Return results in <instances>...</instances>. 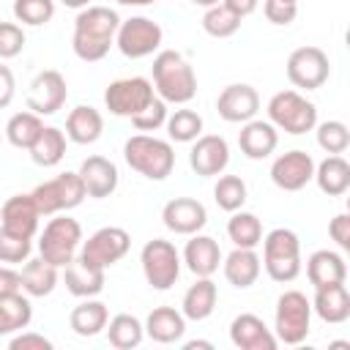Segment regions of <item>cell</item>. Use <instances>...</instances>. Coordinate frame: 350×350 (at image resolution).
<instances>
[{"instance_id": "obj_19", "label": "cell", "mask_w": 350, "mask_h": 350, "mask_svg": "<svg viewBox=\"0 0 350 350\" xmlns=\"http://www.w3.org/2000/svg\"><path fill=\"white\" fill-rule=\"evenodd\" d=\"M38 219H41V213L30 194H14L0 208V227H5L14 235L30 238V241L38 232Z\"/></svg>"}, {"instance_id": "obj_56", "label": "cell", "mask_w": 350, "mask_h": 350, "mask_svg": "<svg viewBox=\"0 0 350 350\" xmlns=\"http://www.w3.org/2000/svg\"><path fill=\"white\" fill-rule=\"evenodd\" d=\"M194 5H200V8H211V5H216V3H221V0H191Z\"/></svg>"}, {"instance_id": "obj_41", "label": "cell", "mask_w": 350, "mask_h": 350, "mask_svg": "<svg viewBox=\"0 0 350 350\" xmlns=\"http://www.w3.org/2000/svg\"><path fill=\"white\" fill-rule=\"evenodd\" d=\"M238 27H241V19L224 3H216V5L205 8V14H202V30L213 38H227V36L238 33Z\"/></svg>"}, {"instance_id": "obj_15", "label": "cell", "mask_w": 350, "mask_h": 350, "mask_svg": "<svg viewBox=\"0 0 350 350\" xmlns=\"http://www.w3.org/2000/svg\"><path fill=\"white\" fill-rule=\"evenodd\" d=\"M230 164V145L219 134H200L189 150V167L200 178H219Z\"/></svg>"}, {"instance_id": "obj_48", "label": "cell", "mask_w": 350, "mask_h": 350, "mask_svg": "<svg viewBox=\"0 0 350 350\" xmlns=\"http://www.w3.org/2000/svg\"><path fill=\"white\" fill-rule=\"evenodd\" d=\"M11 350H52V342L44 336V334H36V331H16L8 342Z\"/></svg>"}, {"instance_id": "obj_24", "label": "cell", "mask_w": 350, "mask_h": 350, "mask_svg": "<svg viewBox=\"0 0 350 350\" xmlns=\"http://www.w3.org/2000/svg\"><path fill=\"white\" fill-rule=\"evenodd\" d=\"M312 312H314L323 323H331V325L345 323V320L350 317V293H347L345 282L314 287Z\"/></svg>"}, {"instance_id": "obj_8", "label": "cell", "mask_w": 350, "mask_h": 350, "mask_svg": "<svg viewBox=\"0 0 350 350\" xmlns=\"http://www.w3.org/2000/svg\"><path fill=\"white\" fill-rule=\"evenodd\" d=\"M30 197L41 216H55V213H66V211L82 205V200L88 194H85L79 172H60L44 183H38L30 191Z\"/></svg>"}, {"instance_id": "obj_51", "label": "cell", "mask_w": 350, "mask_h": 350, "mask_svg": "<svg viewBox=\"0 0 350 350\" xmlns=\"http://www.w3.org/2000/svg\"><path fill=\"white\" fill-rule=\"evenodd\" d=\"M16 293H22L19 271H14V268H8V265H0V298L16 295Z\"/></svg>"}, {"instance_id": "obj_6", "label": "cell", "mask_w": 350, "mask_h": 350, "mask_svg": "<svg viewBox=\"0 0 350 350\" xmlns=\"http://www.w3.org/2000/svg\"><path fill=\"white\" fill-rule=\"evenodd\" d=\"M268 120L273 123V129L293 134V137H301L306 131H314L317 107L306 96H301L298 90H279L268 101Z\"/></svg>"}, {"instance_id": "obj_5", "label": "cell", "mask_w": 350, "mask_h": 350, "mask_svg": "<svg viewBox=\"0 0 350 350\" xmlns=\"http://www.w3.org/2000/svg\"><path fill=\"white\" fill-rule=\"evenodd\" d=\"M79 246H82V227L77 219L66 213H55L38 235V257L52 262L55 268L68 265L79 254Z\"/></svg>"}, {"instance_id": "obj_34", "label": "cell", "mask_w": 350, "mask_h": 350, "mask_svg": "<svg viewBox=\"0 0 350 350\" xmlns=\"http://www.w3.org/2000/svg\"><path fill=\"white\" fill-rule=\"evenodd\" d=\"M107 339L115 350H131V347H139L142 339H145V325L139 323V317L129 314V312H120L115 317L107 320Z\"/></svg>"}, {"instance_id": "obj_25", "label": "cell", "mask_w": 350, "mask_h": 350, "mask_svg": "<svg viewBox=\"0 0 350 350\" xmlns=\"http://www.w3.org/2000/svg\"><path fill=\"white\" fill-rule=\"evenodd\" d=\"M221 271H224V279L238 287V290H246L257 282L260 271H262V262H260V254L254 249H241L235 246L227 257H221Z\"/></svg>"}, {"instance_id": "obj_16", "label": "cell", "mask_w": 350, "mask_h": 350, "mask_svg": "<svg viewBox=\"0 0 350 350\" xmlns=\"http://www.w3.org/2000/svg\"><path fill=\"white\" fill-rule=\"evenodd\" d=\"M314 178V159L306 150H287L273 159L271 164V180L282 191H301Z\"/></svg>"}, {"instance_id": "obj_13", "label": "cell", "mask_w": 350, "mask_h": 350, "mask_svg": "<svg viewBox=\"0 0 350 350\" xmlns=\"http://www.w3.org/2000/svg\"><path fill=\"white\" fill-rule=\"evenodd\" d=\"M284 71H287V79L293 82V88L317 90L325 85V79L331 74V63L320 46H298L290 52Z\"/></svg>"}, {"instance_id": "obj_36", "label": "cell", "mask_w": 350, "mask_h": 350, "mask_svg": "<svg viewBox=\"0 0 350 350\" xmlns=\"http://www.w3.org/2000/svg\"><path fill=\"white\" fill-rule=\"evenodd\" d=\"M30 320H33V306L27 295L16 293L8 298H0V336H11L27 328Z\"/></svg>"}, {"instance_id": "obj_52", "label": "cell", "mask_w": 350, "mask_h": 350, "mask_svg": "<svg viewBox=\"0 0 350 350\" xmlns=\"http://www.w3.org/2000/svg\"><path fill=\"white\" fill-rule=\"evenodd\" d=\"M238 19H243V16H249V14H254L257 11V5H260V0H221Z\"/></svg>"}, {"instance_id": "obj_58", "label": "cell", "mask_w": 350, "mask_h": 350, "mask_svg": "<svg viewBox=\"0 0 350 350\" xmlns=\"http://www.w3.org/2000/svg\"><path fill=\"white\" fill-rule=\"evenodd\" d=\"M295 3H298V0H295Z\"/></svg>"}, {"instance_id": "obj_4", "label": "cell", "mask_w": 350, "mask_h": 350, "mask_svg": "<svg viewBox=\"0 0 350 350\" xmlns=\"http://www.w3.org/2000/svg\"><path fill=\"white\" fill-rule=\"evenodd\" d=\"M260 243H262V260L260 262L273 282L287 284L301 273V241L293 230L276 227Z\"/></svg>"}, {"instance_id": "obj_53", "label": "cell", "mask_w": 350, "mask_h": 350, "mask_svg": "<svg viewBox=\"0 0 350 350\" xmlns=\"http://www.w3.org/2000/svg\"><path fill=\"white\" fill-rule=\"evenodd\" d=\"M183 347H186V350H194V347H205V350H211L213 345H211V342H202V339H191V342H186Z\"/></svg>"}, {"instance_id": "obj_10", "label": "cell", "mask_w": 350, "mask_h": 350, "mask_svg": "<svg viewBox=\"0 0 350 350\" xmlns=\"http://www.w3.org/2000/svg\"><path fill=\"white\" fill-rule=\"evenodd\" d=\"M161 38H164V30L159 22H153L148 16H129V19H120V25H118L115 46L120 49L123 57L139 60V57L159 52Z\"/></svg>"}, {"instance_id": "obj_22", "label": "cell", "mask_w": 350, "mask_h": 350, "mask_svg": "<svg viewBox=\"0 0 350 350\" xmlns=\"http://www.w3.org/2000/svg\"><path fill=\"white\" fill-rule=\"evenodd\" d=\"M279 145V131L273 129L271 120H246L243 129L238 131V148L246 159L260 161L268 159Z\"/></svg>"}, {"instance_id": "obj_46", "label": "cell", "mask_w": 350, "mask_h": 350, "mask_svg": "<svg viewBox=\"0 0 350 350\" xmlns=\"http://www.w3.org/2000/svg\"><path fill=\"white\" fill-rule=\"evenodd\" d=\"M25 30L16 22H0V60H11L25 49Z\"/></svg>"}, {"instance_id": "obj_17", "label": "cell", "mask_w": 350, "mask_h": 350, "mask_svg": "<svg viewBox=\"0 0 350 350\" xmlns=\"http://www.w3.org/2000/svg\"><path fill=\"white\" fill-rule=\"evenodd\" d=\"M161 221L175 235H194L208 224V211L194 197H175L161 208Z\"/></svg>"}, {"instance_id": "obj_45", "label": "cell", "mask_w": 350, "mask_h": 350, "mask_svg": "<svg viewBox=\"0 0 350 350\" xmlns=\"http://www.w3.org/2000/svg\"><path fill=\"white\" fill-rule=\"evenodd\" d=\"M131 123H134L137 131H156V129H161L167 123V101H161L156 96L139 115L131 118Z\"/></svg>"}, {"instance_id": "obj_43", "label": "cell", "mask_w": 350, "mask_h": 350, "mask_svg": "<svg viewBox=\"0 0 350 350\" xmlns=\"http://www.w3.org/2000/svg\"><path fill=\"white\" fill-rule=\"evenodd\" d=\"M14 16L22 25L41 27L55 16V0H14Z\"/></svg>"}, {"instance_id": "obj_32", "label": "cell", "mask_w": 350, "mask_h": 350, "mask_svg": "<svg viewBox=\"0 0 350 350\" xmlns=\"http://www.w3.org/2000/svg\"><path fill=\"white\" fill-rule=\"evenodd\" d=\"M19 279H22V293L25 295L44 298L57 287V268L52 262H46L44 257H36V260L27 257L22 271H19Z\"/></svg>"}, {"instance_id": "obj_33", "label": "cell", "mask_w": 350, "mask_h": 350, "mask_svg": "<svg viewBox=\"0 0 350 350\" xmlns=\"http://www.w3.org/2000/svg\"><path fill=\"white\" fill-rule=\"evenodd\" d=\"M314 180L323 194L342 197L350 189V164L342 159V153L325 156L320 164H314Z\"/></svg>"}, {"instance_id": "obj_1", "label": "cell", "mask_w": 350, "mask_h": 350, "mask_svg": "<svg viewBox=\"0 0 350 350\" xmlns=\"http://www.w3.org/2000/svg\"><path fill=\"white\" fill-rule=\"evenodd\" d=\"M120 16L109 5H85L79 8L74 19V36H71V49L79 60L96 63L107 57L109 46L115 44Z\"/></svg>"}, {"instance_id": "obj_28", "label": "cell", "mask_w": 350, "mask_h": 350, "mask_svg": "<svg viewBox=\"0 0 350 350\" xmlns=\"http://www.w3.org/2000/svg\"><path fill=\"white\" fill-rule=\"evenodd\" d=\"M142 325H145V336H150L159 345L180 342L186 334V317L172 306H156Z\"/></svg>"}, {"instance_id": "obj_39", "label": "cell", "mask_w": 350, "mask_h": 350, "mask_svg": "<svg viewBox=\"0 0 350 350\" xmlns=\"http://www.w3.org/2000/svg\"><path fill=\"white\" fill-rule=\"evenodd\" d=\"M167 137L172 142H194L202 134V118L194 109H175L172 115H167Z\"/></svg>"}, {"instance_id": "obj_14", "label": "cell", "mask_w": 350, "mask_h": 350, "mask_svg": "<svg viewBox=\"0 0 350 350\" xmlns=\"http://www.w3.org/2000/svg\"><path fill=\"white\" fill-rule=\"evenodd\" d=\"M68 98V88H66V77L55 68H44L41 74H36V79L30 82L27 90V109L36 115H55L57 109H63Z\"/></svg>"}, {"instance_id": "obj_50", "label": "cell", "mask_w": 350, "mask_h": 350, "mask_svg": "<svg viewBox=\"0 0 350 350\" xmlns=\"http://www.w3.org/2000/svg\"><path fill=\"white\" fill-rule=\"evenodd\" d=\"M16 96V79H14V71L0 63V109H5Z\"/></svg>"}, {"instance_id": "obj_7", "label": "cell", "mask_w": 350, "mask_h": 350, "mask_svg": "<svg viewBox=\"0 0 350 350\" xmlns=\"http://www.w3.org/2000/svg\"><path fill=\"white\" fill-rule=\"evenodd\" d=\"M312 325V301L301 290H284L276 301L273 336L284 345H301L309 336Z\"/></svg>"}, {"instance_id": "obj_20", "label": "cell", "mask_w": 350, "mask_h": 350, "mask_svg": "<svg viewBox=\"0 0 350 350\" xmlns=\"http://www.w3.org/2000/svg\"><path fill=\"white\" fill-rule=\"evenodd\" d=\"M230 342L241 350H276V336L273 331L262 323V317L243 312L230 323Z\"/></svg>"}, {"instance_id": "obj_12", "label": "cell", "mask_w": 350, "mask_h": 350, "mask_svg": "<svg viewBox=\"0 0 350 350\" xmlns=\"http://www.w3.org/2000/svg\"><path fill=\"white\" fill-rule=\"evenodd\" d=\"M129 246H131V235L123 227H101L88 241H82L77 257L85 260L93 268H104L107 271L109 265H115L118 260L126 257Z\"/></svg>"}, {"instance_id": "obj_31", "label": "cell", "mask_w": 350, "mask_h": 350, "mask_svg": "<svg viewBox=\"0 0 350 350\" xmlns=\"http://www.w3.org/2000/svg\"><path fill=\"white\" fill-rule=\"evenodd\" d=\"M107 320H109V309L104 301L96 298H82L68 314V325L77 336H98L107 328Z\"/></svg>"}, {"instance_id": "obj_26", "label": "cell", "mask_w": 350, "mask_h": 350, "mask_svg": "<svg viewBox=\"0 0 350 350\" xmlns=\"http://www.w3.org/2000/svg\"><path fill=\"white\" fill-rule=\"evenodd\" d=\"M104 268H93L85 260L74 257L68 265H63V282L66 290L77 298H96L104 290Z\"/></svg>"}, {"instance_id": "obj_55", "label": "cell", "mask_w": 350, "mask_h": 350, "mask_svg": "<svg viewBox=\"0 0 350 350\" xmlns=\"http://www.w3.org/2000/svg\"><path fill=\"white\" fill-rule=\"evenodd\" d=\"M115 3H120V5H150L156 0H115Z\"/></svg>"}, {"instance_id": "obj_37", "label": "cell", "mask_w": 350, "mask_h": 350, "mask_svg": "<svg viewBox=\"0 0 350 350\" xmlns=\"http://www.w3.org/2000/svg\"><path fill=\"white\" fill-rule=\"evenodd\" d=\"M66 134L55 126H44V131L38 134V139L30 145V159L38 167H55L60 164V159L66 156Z\"/></svg>"}, {"instance_id": "obj_27", "label": "cell", "mask_w": 350, "mask_h": 350, "mask_svg": "<svg viewBox=\"0 0 350 350\" xmlns=\"http://www.w3.org/2000/svg\"><path fill=\"white\" fill-rule=\"evenodd\" d=\"M216 301H219V287L211 276H197V282L183 293V301H180V312L186 320H208L216 309Z\"/></svg>"}, {"instance_id": "obj_57", "label": "cell", "mask_w": 350, "mask_h": 350, "mask_svg": "<svg viewBox=\"0 0 350 350\" xmlns=\"http://www.w3.org/2000/svg\"><path fill=\"white\" fill-rule=\"evenodd\" d=\"M0 139H3V134H0Z\"/></svg>"}, {"instance_id": "obj_11", "label": "cell", "mask_w": 350, "mask_h": 350, "mask_svg": "<svg viewBox=\"0 0 350 350\" xmlns=\"http://www.w3.org/2000/svg\"><path fill=\"white\" fill-rule=\"evenodd\" d=\"M153 98H156L153 82L145 77H123V79L109 82L104 90V107L118 118L139 115Z\"/></svg>"}, {"instance_id": "obj_18", "label": "cell", "mask_w": 350, "mask_h": 350, "mask_svg": "<svg viewBox=\"0 0 350 350\" xmlns=\"http://www.w3.org/2000/svg\"><path fill=\"white\" fill-rule=\"evenodd\" d=\"M216 109H219V118L227 123H246L260 112V96L252 85L235 82L219 93Z\"/></svg>"}, {"instance_id": "obj_23", "label": "cell", "mask_w": 350, "mask_h": 350, "mask_svg": "<svg viewBox=\"0 0 350 350\" xmlns=\"http://www.w3.org/2000/svg\"><path fill=\"white\" fill-rule=\"evenodd\" d=\"M180 262H186V268L194 276H213L221 265V249L211 235H200L194 232L191 241H186Z\"/></svg>"}, {"instance_id": "obj_3", "label": "cell", "mask_w": 350, "mask_h": 350, "mask_svg": "<svg viewBox=\"0 0 350 350\" xmlns=\"http://www.w3.org/2000/svg\"><path fill=\"white\" fill-rule=\"evenodd\" d=\"M126 164L148 180H164L175 167V150L170 139H159L150 134H134L123 142Z\"/></svg>"}, {"instance_id": "obj_54", "label": "cell", "mask_w": 350, "mask_h": 350, "mask_svg": "<svg viewBox=\"0 0 350 350\" xmlns=\"http://www.w3.org/2000/svg\"><path fill=\"white\" fill-rule=\"evenodd\" d=\"M60 3H63L66 8H77V11L85 8V5H90V0H60Z\"/></svg>"}, {"instance_id": "obj_40", "label": "cell", "mask_w": 350, "mask_h": 350, "mask_svg": "<svg viewBox=\"0 0 350 350\" xmlns=\"http://www.w3.org/2000/svg\"><path fill=\"white\" fill-rule=\"evenodd\" d=\"M213 200L227 213L241 211L243 202H246V183H243V178H238V175H219V180L213 186Z\"/></svg>"}, {"instance_id": "obj_38", "label": "cell", "mask_w": 350, "mask_h": 350, "mask_svg": "<svg viewBox=\"0 0 350 350\" xmlns=\"http://www.w3.org/2000/svg\"><path fill=\"white\" fill-rule=\"evenodd\" d=\"M227 235L241 249H257L262 241V224L249 211H232V216L227 221Z\"/></svg>"}, {"instance_id": "obj_2", "label": "cell", "mask_w": 350, "mask_h": 350, "mask_svg": "<svg viewBox=\"0 0 350 350\" xmlns=\"http://www.w3.org/2000/svg\"><path fill=\"white\" fill-rule=\"evenodd\" d=\"M150 74L156 96L167 104H189L197 96V74L178 49H159Z\"/></svg>"}, {"instance_id": "obj_49", "label": "cell", "mask_w": 350, "mask_h": 350, "mask_svg": "<svg viewBox=\"0 0 350 350\" xmlns=\"http://www.w3.org/2000/svg\"><path fill=\"white\" fill-rule=\"evenodd\" d=\"M328 235L342 252H347L350 249V216L347 213H336L331 219V224H328Z\"/></svg>"}, {"instance_id": "obj_21", "label": "cell", "mask_w": 350, "mask_h": 350, "mask_svg": "<svg viewBox=\"0 0 350 350\" xmlns=\"http://www.w3.org/2000/svg\"><path fill=\"white\" fill-rule=\"evenodd\" d=\"M79 178H82V186H85V194L93 197V200H104L109 197L115 189H118V167L104 159V156H88L82 164H79Z\"/></svg>"}, {"instance_id": "obj_42", "label": "cell", "mask_w": 350, "mask_h": 350, "mask_svg": "<svg viewBox=\"0 0 350 350\" xmlns=\"http://www.w3.org/2000/svg\"><path fill=\"white\" fill-rule=\"evenodd\" d=\"M314 129H317V145L328 156H336V153H345L347 150V145H350V129L342 120H323Z\"/></svg>"}, {"instance_id": "obj_29", "label": "cell", "mask_w": 350, "mask_h": 350, "mask_svg": "<svg viewBox=\"0 0 350 350\" xmlns=\"http://www.w3.org/2000/svg\"><path fill=\"white\" fill-rule=\"evenodd\" d=\"M306 276H309L312 287L336 284V282H345L347 279V262L334 249H317L306 260Z\"/></svg>"}, {"instance_id": "obj_35", "label": "cell", "mask_w": 350, "mask_h": 350, "mask_svg": "<svg viewBox=\"0 0 350 350\" xmlns=\"http://www.w3.org/2000/svg\"><path fill=\"white\" fill-rule=\"evenodd\" d=\"M41 131H44V120H41V115H36L30 109L11 115L5 123V139L19 150H30V145L38 139Z\"/></svg>"}, {"instance_id": "obj_30", "label": "cell", "mask_w": 350, "mask_h": 350, "mask_svg": "<svg viewBox=\"0 0 350 350\" xmlns=\"http://www.w3.org/2000/svg\"><path fill=\"white\" fill-rule=\"evenodd\" d=\"M104 131V118L96 107L79 104L66 118V137L77 145H93Z\"/></svg>"}, {"instance_id": "obj_47", "label": "cell", "mask_w": 350, "mask_h": 350, "mask_svg": "<svg viewBox=\"0 0 350 350\" xmlns=\"http://www.w3.org/2000/svg\"><path fill=\"white\" fill-rule=\"evenodd\" d=\"M262 14L271 25H279V27H287L295 22L298 16V3L295 0H265L262 3Z\"/></svg>"}, {"instance_id": "obj_9", "label": "cell", "mask_w": 350, "mask_h": 350, "mask_svg": "<svg viewBox=\"0 0 350 350\" xmlns=\"http://www.w3.org/2000/svg\"><path fill=\"white\" fill-rule=\"evenodd\" d=\"M139 262H142L145 282L153 290H170L180 276V252L175 249L172 241H164V238L148 241L139 252Z\"/></svg>"}, {"instance_id": "obj_44", "label": "cell", "mask_w": 350, "mask_h": 350, "mask_svg": "<svg viewBox=\"0 0 350 350\" xmlns=\"http://www.w3.org/2000/svg\"><path fill=\"white\" fill-rule=\"evenodd\" d=\"M33 252V243L30 238H22V235H14L8 232L5 227H0V262H25Z\"/></svg>"}]
</instances>
